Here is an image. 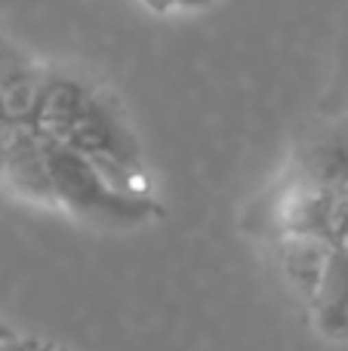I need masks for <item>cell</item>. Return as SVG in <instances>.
<instances>
[{
  "label": "cell",
  "instance_id": "13",
  "mask_svg": "<svg viewBox=\"0 0 348 351\" xmlns=\"http://www.w3.org/2000/svg\"><path fill=\"white\" fill-rule=\"evenodd\" d=\"M53 351H68L65 346H53Z\"/></svg>",
  "mask_w": 348,
  "mask_h": 351
},
{
  "label": "cell",
  "instance_id": "10",
  "mask_svg": "<svg viewBox=\"0 0 348 351\" xmlns=\"http://www.w3.org/2000/svg\"><path fill=\"white\" fill-rule=\"evenodd\" d=\"M139 3L148 6L151 12H160V16H164V12H173V10H176V0H139Z\"/></svg>",
  "mask_w": 348,
  "mask_h": 351
},
{
  "label": "cell",
  "instance_id": "7",
  "mask_svg": "<svg viewBox=\"0 0 348 351\" xmlns=\"http://www.w3.org/2000/svg\"><path fill=\"white\" fill-rule=\"evenodd\" d=\"M43 65H37L31 56H25L16 43H10L0 31V99H3L6 111L18 121V108L25 105L31 86H34L37 74Z\"/></svg>",
  "mask_w": 348,
  "mask_h": 351
},
{
  "label": "cell",
  "instance_id": "5",
  "mask_svg": "<svg viewBox=\"0 0 348 351\" xmlns=\"http://www.w3.org/2000/svg\"><path fill=\"white\" fill-rule=\"evenodd\" d=\"M308 188H343L348 185V136H318L299 145L290 167L284 170Z\"/></svg>",
  "mask_w": 348,
  "mask_h": 351
},
{
  "label": "cell",
  "instance_id": "1",
  "mask_svg": "<svg viewBox=\"0 0 348 351\" xmlns=\"http://www.w3.org/2000/svg\"><path fill=\"white\" fill-rule=\"evenodd\" d=\"M18 121L37 136L84 154L117 191L151 194L145 154L123 114L121 102L105 86L65 71L40 68Z\"/></svg>",
  "mask_w": 348,
  "mask_h": 351
},
{
  "label": "cell",
  "instance_id": "11",
  "mask_svg": "<svg viewBox=\"0 0 348 351\" xmlns=\"http://www.w3.org/2000/svg\"><path fill=\"white\" fill-rule=\"evenodd\" d=\"M213 0H176V10H203L210 6Z\"/></svg>",
  "mask_w": 348,
  "mask_h": 351
},
{
  "label": "cell",
  "instance_id": "6",
  "mask_svg": "<svg viewBox=\"0 0 348 351\" xmlns=\"http://www.w3.org/2000/svg\"><path fill=\"white\" fill-rule=\"evenodd\" d=\"M271 243L277 247L281 268H284V274H287V280L293 284V290L299 293L308 305L314 290H318V280H321V271H324L330 243L321 241V237H312V234H284Z\"/></svg>",
  "mask_w": 348,
  "mask_h": 351
},
{
  "label": "cell",
  "instance_id": "4",
  "mask_svg": "<svg viewBox=\"0 0 348 351\" xmlns=\"http://www.w3.org/2000/svg\"><path fill=\"white\" fill-rule=\"evenodd\" d=\"M308 308L324 336L348 339V243L330 247Z\"/></svg>",
  "mask_w": 348,
  "mask_h": 351
},
{
  "label": "cell",
  "instance_id": "8",
  "mask_svg": "<svg viewBox=\"0 0 348 351\" xmlns=\"http://www.w3.org/2000/svg\"><path fill=\"white\" fill-rule=\"evenodd\" d=\"M0 351H53V346L37 336H22V333H12L6 339H0Z\"/></svg>",
  "mask_w": 348,
  "mask_h": 351
},
{
  "label": "cell",
  "instance_id": "2",
  "mask_svg": "<svg viewBox=\"0 0 348 351\" xmlns=\"http://www.w3.org/2000/svg\"><path fill=\"white\" fill-rule=\"evenodd\" d=\"M43 164L53 191V210H65L80 222L99 228H136V225L164 219V204L154 194L117 191L84 154L40 136Z\"/></svg>",
  "mask_w": 348,
  "mask_h": 351
},
{
  "label": "cell",
  "instance_id": "12",
  "mask_svg": "<svg viewBox=\"0 0 348 351\" xmlns=\"http://www.w3.org/2000/svg\"><path fill=\"white\" fill-rule=\"evenodd\" d=\"M12 333H16V330H12V327H6V324H0V339H6V336H12Z\"/></svg>",
  "mask_w": 348,
  "mask_h": 351
},
{
  "label": "cell",
  "instance_id": "3",
  "mask_svg": "<svg viewBox=\"0 0 348 351\" xmlns=\"http://www.w3.org/2000/svg\"><path fill=\"white\" fill-rule=\"evenodd\" d=\"M0 185L25 200L53 206L40 136L16 117H0Z\"/></svg>",
  "mask_w": 348,
  "mask_h": 351
},
{
  "label": "cell",
  "instance_id": "9",
  "mask_svg": "<svg viewBox=\"0 0 348 351\" xmlns=\"http://www.w3.org/2000/svg\"><path fill=\"white\" fill-rule=\"evenodd\" d=\"M327 108H336V111H330V114H348V62L343 65V74H339L330 99H327Z\"/></svg>",
  "mask_w": 348,
  "mask_h": 351
}]
</instances>
